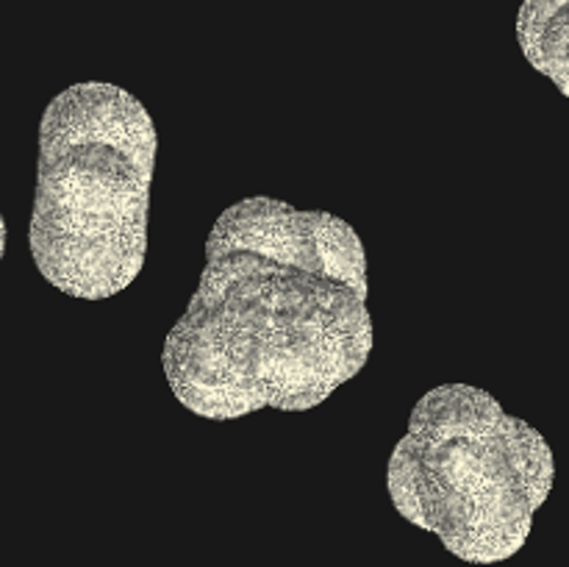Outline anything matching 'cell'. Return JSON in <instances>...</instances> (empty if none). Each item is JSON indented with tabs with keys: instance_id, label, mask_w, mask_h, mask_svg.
Instances as JSON below:
<instances>
[{
	"instance_id": "obj_1",
	"label": "cell",
	"mask_w": 569,
	"mask_h": 567,
	"mask_svg": "<svg viewBox=\"0 0 569 567\" xmlns=\"http://www.w3.org/2000/svg\"><path fill=\"white\" fill-rule=\"evenodd\" d=\"M372 345L359 233L331 211L259 195L211 226L203 276L161 361L178 404L233 420L315 409L359 376Z\"/></svg>"
},
{
	"instance_id": "obj_2",
	"label": "cell",
	"mask_w": 569,
	"mask_h": 567,
	"mask_svg": "<svg viewBox=\"0 0 569 567\" xmlns=\"http://www.w3.org/2000/svg\"><path fill=\"white\" fill-rule=\"evenodd\" d=\"M156 126L126 89L72 83L39 126L28 242L44 281L83 300L122 292L148 253Z\"/></svg>"
},
{
	"instance_id": "obj_3",
	"label": "cell",
	"mask_w": 569,
	"mask_h": 567,
	"mask_svg": "<svg viewBox=\"0 0 569 567\" xmlns=\"http://www.w3.org/2000/svg\"><path fill=\"white\" fill-rule=\"evenodd\" d=\"M548 439L487 389L442 384L417 400L389 456V498L472 565L515 556L553 487Z\"/></svg>"
},
{
	"instance_id": "obj_4",
	"label": "cell",
	"mask_w": 569,
	"mask_h": 567,
	"mask_svg": "<svg viewBox=\"0 0 569 567\" xmlns=\"http://www.w3.org/2000/svg\"><path fill=\"white\" fill-rule=\"evenodd\" d=\"M517 39L533 70L569 98V0H526L517 17Z\"/></svg>"
},
{
	"instance_id": "obj_5",
	"label": "cell",
	"mask_w": 569,
	"mask_h": 567,
	"mask_svg": "<svg viewBox=\"0 0 569 567\" xmlns=\"http://www.w3.org/2000/svg\"><path fill=\"white\" fill-rule=\"evenodd\" d=\"M3 250H6V222L0 217V259H3Z\"/></svg>"
}]
</instances>
